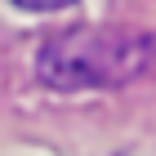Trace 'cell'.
I'll list each match as a JSON object with an SVG mask.
<instances>
[{"mask_svg": "<svg viewBox=\"0 0 156 156\" xmlns=\"http://www.w3.org/2000/svg\"><path fill=\"white\" fill-rule=\"evenodd\" d=\"M156 67V40L138 27H72L36 54V76L49 89H116Z\"/></svg>", "mask_w": 156, "mask_h": 156, "instance_id": "1", "label": "cell"}, {"mask_svg": "<svg viewBox=\"0 0 156 156\" xmlns=\"http://www.w3.org/2000/svg\"><path fill=\"white\" fill-rule=\"evenodd\" d=\"M18 9H31V13H49V9H67L76 0H13Z\"/></svg>", "mask_w": 156, "mask_h": 156, "instance_id": "2", "label": "cell"}]
</instances>
